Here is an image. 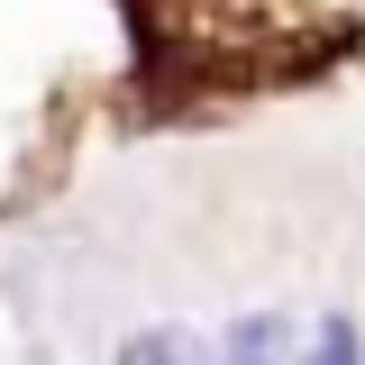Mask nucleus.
<instances>
[{
    "label": "nucleus",
    "mask_w": 365,
    "mask_h": 365,
    "mask_svg": "<svg viewBox=\"0 0 365 365\" xmlns=\"http://www.w3.org/2000/svg\"><path fill=\"white\" fill-rule=\"evenodd\" d=\"M311 319H319V356L311 365H365V329L347 311H311Z\"/></svg>",
    "instance_id": "1"
}]
</instances>
